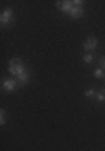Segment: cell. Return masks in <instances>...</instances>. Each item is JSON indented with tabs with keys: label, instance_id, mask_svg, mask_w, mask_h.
<instances>
[{
	"label": "cell",
	"instance_id": "cell-1",
	"mask_svg": "<svg viewBox=\"0 0 105 151\" xmlns=\"http://www.w3.org/2000/svg\"><path fill=\"white\" fill-rule=\"evenodd\" d=\"M9 70H10V74L17 76V77H18L20 74H23V72H27V69L23 67V64H22V60L17 59V57L9 62Z\"/></svg>",
	"mask_w": 105,
	"mask_h": 151
},
{
	"label": "cell",
	"instance_id": "cell-2",
	"mask_svg": "<svg viewBox=\"0 0 105 151\" xmlns=\"http://www.w3.org/2000/svg\"><path fill=\"white\" fill-rule=\"evenodd\" d=\"M12 20H13V12H12V9H5V10L2 12V17H0V24H2V27L9 25Z\"/></svg>",
	"mask_w": 105,
	"mask_h": 151
},
{
	"label": "cell",
	"instance_id": "cell-3",
	"mask_svg": "<svg viewBox=\"0 0 105 151\" xmlns=\"http://www.w3.org/2000/svg\"><path fill=\"white\" fill-rule=\"evenodd\" d=\"M55 5H57L58 10H62V12H67V14H70V10L74 9V2H55Z\"/></svg>",
	"mask_w": 105,
	"mask_h": 151
},
{
	"label": "cell",
	"instance_id": "cell-4",
	"mask_svg": "<svg viewBox=\"0 0 105 151\" xmlns=\"http://www.w3.org/2000/svg\"><path fill=\"white\" fill-rule=\"evenodd\" d=\"M17 84H18L17 79H5V81H4V89L9 91V92H12V91H15Z\"/></svg>",
	"mask_w": 105,
	"mask_h": 151
},
{
	"label": "cell",
	"instance_id": "cell-5",
	"mask_svg": "<svg viewBox=\"0 0 105 151\" xmlns=\"http://www.w3.org/2000/svg\"><path fill=\"white\" fill-rule=\"evenodd\" d=\"M84 47L87 49V50H94V49L97 47V39H95V37H89L87 40H85Z\"/></svg>",
	"mask_w": 105,
	"mask_h": 151
},
{
	"label": "cell",
	"instance_id": "cell-6",
	"mask_svg": "<svg viewBox=\"0 0 105 151\" xmlns=\"http://www.w3.org/2000/svg\"><path fill=\"white\" fill-rule=\"evenodd\" d=\"M82 15H84V9H82V7H75L74 5V9L70 10V17H74V19H80Z\"/></svg>",
	"mask_w": 105,
	"mask_h": 151
},
{
	"label": "cell",
	"instance_id": "cell-7",
	"mask_svg": "<svg viewBox=\"0 0 105 151\" xmlns=\"http://www.w3.org/2000/svg\"><path fill=\"white\" fill-rule=\"evenodd\" d=\"M17 81H18V84H23V86H25L27 82H28V72H23V74H20L18 77H17Z\"/></svg>",
	"mask_w": 105,
	"mask_h": 151
},
{
	"label": "cell",
	"instance_id": "cell-8",
	"mask_svg": "<svg viewBox=\"0 0 105 151\" xmlns=\"http://www.w3.org/2000/svg\"><path fill=\"white\" fill-rule=\"evenodd\" d=\"M95 97H97V101H99V103H105V89H104V91H99Z\"/></svg>",
	"mask_w": 105,
	"mask_h": 151
},
{
	"label": "cell",
	"instance_id": "cell-9",
	"mask_svg": "<svg viewBox=\"0 0 105 151\" xmlns=\"http://www.w3.org/2000/svg\"><path fill=\"white\" fill-rule=\"evenodd\" d=\"M94 76L97 77V79H102V77H104V70L99 67V69H95V70H94Z\"/></svg>",
	"mask_w": 105,
	"mask_h": 151
},
{
	"label": "cell",
	"instance_id": "cell-10",
	"mask_svg": "<svg viewBox=\"0 0 105 151\" xmlns=\"http://www.w3.org/2000/svg\"><path fill=\"white\" fill-rule=\"evenodd\" d=\"M92 60H94V55L92 54H85L84 55V62L85 64H89V62H92Z\"/></svg>",
	"mask_w": 105,
	"mask_h": 151
},
{
	"label": "cell",
	"instance_id": "cell-11",
	"mask_svg": "<svg viewBox=\"0 0 105 151\" xmlns=\"http://www.w3.org/2000/svg\"><path fill=\"white\" fill-rule=\"evenodd\" d=\"M85 96H89V97H94V96H97V92H95L94 89H87V91H85Z\"/></svg>",
	"mask_w": 105,
	"mask_h": 151
},
{
	"label": "cell",
	"instance_id": "cell-12",
	"mask_svg": "<svg viewBox=\"0 0 105 151\" xmlns=\"http://www.w3.org/2000/svg\"><path fill=\"white\" fill-rule=\"evenodd\" d=\"M0 124H5V111L0 113Z\"/></svg>",
	"mask_w": 105,
	"mask_h": 151
},
{
	"label": "cell",
	"instance_id": "cell-13",
	"mask_svg": "<svg viewBox=\"0 0 105 151\" xmlns=\"http://www.w3.org/2000/svg\"><path fill=\"white\" fill-rule=\"evenodd\" d=\"M100 65L105 69V57H102V59H100Z\"/></svg>",
	"mask_w": 105,
	"mask_h": 151
}]
</instances>
